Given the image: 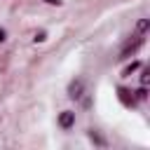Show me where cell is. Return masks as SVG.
Listing matches in <instances>:
<instances>
[{"instance_id": "cell-11", "label": "cell", "mask_w": 150, "mask_h": 150, "mask_svg": "<svg viewBox=\"0 0 150 150\" xmlns=\"http://www.w3.org/2000/svg\"><path fill=\"white\" fill-rule=\"evenodd\" d=\"M2 40H5V30L0 28V42H2Z\"/></svg>"}, {"instance_id": "cell-5", "label": "cell", "mask_w": 150, "mask_h": 150, "mask_svg": "<svg viewBox=\"0 0 150 150\" xmlns=\"http://www.w3.org/2000/svg\"><path fill=\"white\" fill-rule=\"evenodd\" d=\"M148 26H150V21H148V19H141V21L136 23V33H138V35H145Z\"/></svg>"}, {"instance_id": "cell-6", "label": "cell", "mask_w": 150, "mask_h": 150, "mask_svg": "<svg viewBox=\"0 0 150 150\" xmlns=\"http://www.w3.org/2000/svg\"><path fill=\"white\" fill-rule=\"evenodd\" d=\"M138 66H141V63H138V61H134V63H131V66H127V68H124V70H122V75H124V77H127V75H131V73H134V70H136V68H138Z\"/></svg>"}, {"instance_id": "cell-10", "label": "cell", "mask_w": 150, "mask_h": 150, "mask_svg": "<svg viewBox=\"0 0 150 150\" xmlns=\"http://www.w3.org/2000/svg\"><path fill=\"white\" fill-rule=\"evenodd\" d=\"M49 5H61V0H47Z\"/></svg>"}, {"instance_id": "cell-2", "label": "cell", "mask_w": 150, "mask_h": 150, "mask_svg": "<svg viewBox=\"0 0 150 150\" xmlns=\"http://www.w3.org/2000/svg\"><path fill=\"white\" fill-rule=\"evenodd\" d=\"M82 89H84V80L77 77V80L70 82V87H68V96H70V98H80V96H82Z\"/></svg>"}, {"instance_id": "cell-3", "label": "cell", "mask_w": 150, "mask_h": 150, "mask_svg": "<svg viewBox=\"0 0 150 150\" xmlns=\"http://www.w3.org/2000/svg\"><path fill=\"white\" fill-rule=\"evenodd\" d=\"M59 124H61L63 129H70V127L75 124V112H70V110H63V112L59 115Z\"/></svg>"}, {"instance_id": "cell-4", "label": "cell", "mask_w": 150, "mask_h": 150, "mask_svg": "<svg viewBox=\"0 0 150 150\" xmlns=\"http://www.w3.org/2000/svg\"><path fill=\"white\" fill-rule=\"evenodd\" d=\"M117 96H120V101H122L124 105H134V103H136L134 94H131L129 89H124V87H120V89H117Z\"/></svg>"}, {"instance_id": "cell-9", "label": "cell", "mask_w": 150, "mask_h": 150, "mask_svg": "<svg viewBox=\"0 0 150 150\" xmlns=\"http://www.w3.org/2000/svg\"><path fill=\"white\" fill-rule=\"evenodd\" d=\"M136 96H138V98H145V96H148V91H145V84H143V87L136 91Z\"/></svg>"}, {"instance_id": "cell-7", "label": "cell", "mask_w": 150, "mask_h": 150, "mask_svg": "<svg viewBox=\"0 0 150 150\" xmlns=\"http://www.w3.org/2000/svg\"><path fill=\"white\" fill-rule=\"evenodd\" d=\"M89 138H91V141H96L98 145H103V143H105V141H103V138H101V136H98L96 131H89Z\"/></svg>"}, {"instance_id": "cell-1", "label": "cell", "mask_w": 150, "mask_h": 150, "mask_svg": "<svg viewBox=\"0 0 150 150\" xmlns=\"http://www.w3.org/2000/svg\"><path fill=\"white\" fill-rule=\"evenodd\" d=\"M141 45H143V35H138V33H136V35H134V40H129V42L124 45V49L120 52V59H129V56H131Z\"/></svg>"}, {"instance_id": "cell-8", "label": "cell", "mask_w": 150, "mask_h": 150, "mask_svg": "<svg viewBox=\"0 0 150 150\" xmlns=\"http://www.w3.org/2000/svg\"><path fill=\"white\" fill-rule=\"evenodd\" d=\"M148 80H150V70L145 68V70H143V75H141V82H143V84H148Z\"/></svg>"}]
</instances>
